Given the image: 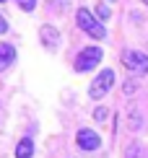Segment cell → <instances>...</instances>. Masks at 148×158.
Instances as JSON below:
<instances>
[{
    "label": "cell",
    "instance_id": "obj_17",
    "mask_svg": "<svg viewBox=\"0 0 148 158\" xmlns=\"http://www.w3.org/2000/svg\"><path fill=\"white\" fill-rule=\"evenodd\" d=\"M143 3H146V5H148V0H143Z\"/></svg>",
    "mask_w": 148,
    "mask_h": 158
},
{
    "label": "cell",
    "instance_id": "obj_9",
    "mask_svg": "<svg viewBox=\"0 0 148 158\" xmlns=\"http://www.w3.org/2000/svg\"><path fill=\"white\" fill-rule=\"evenodd\" d=\"M125 158H143V153H140V145H138V143H130V145H127Z\"/></svg>",
    "mask_w": 148,
    "mask_h": 158
},
{
    "label": "cell",
    "instance_id": "obj_10",
    "mask_svg": "<svg viewBox=\"0 0 148 158\" xmlns=\"http://www.w3.org/2000/svg\"><path fill=\"white\" fill-rule=\"evenodd\" d=\"M143 127V119L138 117V109H130V130H140Z\"/></svg>",
    "mask_w": 148,
    "mask_h": 158
},
{
    "label": "cell",
    "instance_id": "obj_5",
    "mask_svg": "<svg viewBox=\"0 0 148 158\" xmlns=\"http://www.w3.org/2000/svg\"><path fill=\"white\" fill-rule=\"evenodd\" d=\"M76 143H78V148L81 150H99V145H102V137H99L94 130H78V135H76Z\"/></svg>",
    "mask_w": 148,
    "mask_h": 158
},
{
    "label": "cell",
    "instance_id": "obj_16",
    "mask_svg": "<svg viewBox=\"0 0 148 158\" xmlns=\"http://www.w3.org/2000/svg\"><path fill=\"white\" fill-rule=\"evenodd\" d=\"M5 31H8V21H5V18L0 16V34H5Z\"/></svg>",
    "mask_w": 148,
    "mask_h": 158
},
{
    "label": "cell",
    "instance_id": "obj_7",
    "mask_svg": "<svg viewBox=\"0 0 148 158\" xmlns=\"http://www.w3.org/2000/svg\"><path fill=\"white\" fill-rule=\"evenodd\" d=\"M16 62V47L13 44H0V70L11 68Z\"/></svg>",
    "mask_w": 148,
    "mask_h": 158
},
{
    "label": "cell",
    "instance_id": "obj_15",
    "mask_svg": "<svg viewBox=\"0 0 148 158\" xmlns=\"http://www.w3.org/2000/svg\"><path fill=\"white\" fill-rule=\"evenodd\" d=\"M47 3H50V5H60V8H68L70 0H47Z\"/></svg>",
    "mask_w": 148,
    "mask_h": 158
},
{
    "label": "cell",
    "instance_id": "obj_1",
    "mask_svg": "<svg viewBox=\"0 0 148 158\" xmlns=\"http://www.w3.org/2000/svg\"><path fill=\"white\" fill-rule=\"evenodd\" d=\"M76 21H78V26L86 31L91 39H104L107 36V29H104V23L102 21H96V18L91 16L86 8H78V13H76Z\"/></svg>",
    "mask_w": 148,
    "mask_h": 158
},
{
    "label": "cell",
    "instance_id": "obj_12",
    "mask_svg": "<svg viewBox=\"0 0 148 158\" xmlns=\"http://www.w3.org/2000/svg\"><path fill=\"white\" fill-rule=\"evenodd\" d=\"M96 16L102 18V21H107V18H109L112 13H109V8H107V5H96Z\"/></svg>",
    "mask_w": 148,
    "mask_h": 158
},
{
    "label": "cell",
    "instance_id": "obj_4",
    "mask_svg": "<svg viewBox=\"0 0 148 158\" xmlns=\"http://www.w3.org/2000/svg\"><path fill=\"white\" fill-rule=\"evenodd\" d=\"M102 57H104V52L99 49V47H86V49L76 57V70H78V73H89V70L99 68Z\"/></svg>",
    "mask_w": 148,
    "mask_h": 158
},
{
    "label": "cell",
    "instance_id": "obj_14",
    "mask_svg": "<svg viewBox=\"0 0 148 158\" xmlns=\"http://www.w3.org/2000/svg\"><path fill=\"white\" fill-rule=\"evenodd\" d=\"M125 94H127V96L135 94V83H133V81H127V83H125Z\"/></svg>",
    "mask_w": 148,
    "mask_h": 158
},
{
    "label": "cell",
    "instance_id": "obj_13",
    "mask_svg": "<svg viewBox=\"0 0 148 158\" xmlns=\"http://www.w3.org/2000/svg\"><path fill=\"white\" fill-rule=\"evenodd\" d=\"M94 119H96V122H104V119H107V109H104V106L94 109Z\"/></svg>",
    "mask_w": 148,
    "mask_h": 158
},
{
    "label": "cell",
    "instance_id": "obj_18",
    "mask_svg": "<svg viewBox=\"0 0 148 158\" xmlns=\"http://www.w3.org/2000/svg\"><path fill=\"white\" fill-rule=\"evenodd\" d=\"M0 3H5V0H0Z\"/></svg>",
    "mask_w": 148,
    "mask_h": 158
},
{
    "label": "cell",
    "instance_id": "obj_8",
    "mask_svg": "<svg viewBox=\"0 0 148 158\" xmlns=\"http://www.w3.org/2000/svg\"><path fill=\"white\" fill-rule=\"evenodd\" d=\"M31 156H34V143H31L29 137H24L16 145V158H31Z\"/></svg>",
    "mask_w": 148,
    "mask_h": 158
},
{
    "label": "cell",
    "instance_id": "obj_3",
    "mask_svg": "<svg viewBox=\"0 0 148 158\" xmlns=\"http://www.w3.org/2000/svg\"><path fill=\"white\" fill-rule=\"evenodd\" d=\"M114 85V70H102L96 78L91 81V85H89V96L94 98V101H99V98H104L107 94H109V88Z\"/></svg>",
    "mask_w": 148,
    "mask_h": 158
},
{
    "label": "cell",
    "instance_id": "obj_6",
    "mask_svg": "<svg viewBox=\"0 0 148 158\" xmlns=\"http://www.w3.org/2000/svg\"><path fill=\"white\" fill-rule=\"evenodd\" d=\"M39 39H42L44 49H57V44H60L57 29H55V26H50V23H44L42 29H39Z\"/></svg>",
    "mask_w": 148,
    "mask_h": 158
},
{
    "label": "cell",
    "instance_id": "obj_11",
    "mask_svg": "<svg viewBox=\"0 0 148 158\" xmlns=\"http://www.w3.org/2000/svg\"><path fill=\"white\" fill-rule=\"evenodd\" d=\"M16 3H18V8H21V10L31 13V10H34V5H37V0H16Z\"/></svg>",
    "mask_w": 148,
    "mask_h": 158
},
{
    "label": "cell",
    "instance_id": "obj_2",
    "mask_svg": "<svg viewBox=\"0 0 148 158\" xmlns=\"http://www.w3.org/2000/svg\"><path fill=\"white\" fill-rule=\"evenodd\" d=\"M122 65L133 75H146L148 73V55L140 49H125L122 52Z\"/></svg>",
    "mask_w": 148,
    "mask_h": 158
}]
</instances>
